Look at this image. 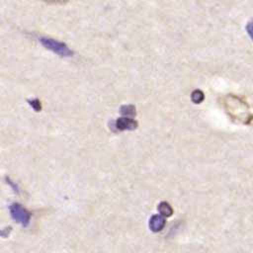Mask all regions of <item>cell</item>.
<instances>
[{
	"mask_svg": "<svg viewBox=\"0 0 253 253\" xmlns=\"http://www.w3.org/2000/svg\"><path fill=\"white\" fill-rule=\"evenodd\" d=\"M40 42L46 49H49L50 51L56 53L59 56L68 57L73 54V51L67 46V44H65L62 42H59L50 38H44V37L40 38Z\"/></svg>",
	"mask_w": 253,
	"mask_h": 253,
	"instance_id": "6da1fadb",
	"label": "cell"
},
{
	"mask_svg": "<svg viewBox=\"0 0 253 253\" xmlns=\"http://www.w3.org/2000/svg\"><path fill=\"white\" fill-rule=\"evenodd\" d=\"M9 210L12 218L16 222L22 224L23 226H27L30 223L31 213L22 205L14 203L9 207Z\"/></svg>",
	"mask_w": 253,
	"mask_h": 253,
	"instance_id": "7a4b0ae2",
	"label": "cell"
},
{
	"mask_svg": "<svg viewBox=\"0 0 253 253\" xmlns=\"http://www.w3.org/2000/svg\"><path fill=\"white\" fill-rule=\"evenodd\" d=\"M137 126V123L129 117H123L117 119L115 122V127L118 130H132Z\"/></svg>",
	"mask_w": 253,
	"mask_h": 253,
	"instance_id": "3957f363",
	"label": "cell"
},
{
	"mask_svg": "<svg viewBox=\"0 0 253 253\" xmlns=\"http://www.w3.org/2000/svg\"><path fill=\"white\" fill-rule=\"evenodd\" d=\"M148 225L153 232L161 231L165 226V218L161 214H154L150 217Z\"/></svg>",
	"mask_w": 253,
	"mask_h": 253,
	"instance_id": "277c9868",
	"label": "cell"
},
{
	"mask_svg": "<svg viewBox=\"0 0 253 253\" xmlns=\"http://www.w3.org/2000/svg\"><path fill=\"white\" fill-rule=\"evenodd\" d=\"M157 210L160 212V214L163 215V216H171L172 213H173L172 207L168 203H166V202H161L158 205Z\"/></svg>",
	"mask_w": 253,
	"mask_h": 253,
	"instance_id": "5b68a950",
	"label": "cell"
},
{
	"mask_svg": "<svg viewBox=\"0 0 253 253\" xmlns=\"http://www.w3.org/2000/svg\"><path fill=\"white\" fill-rule=\"evenodd\" d=\"M191 99L192 101L195 103V104H200L201 102L204 101L205 99V95H204V92L201 91V90H194L191 94Z\"/></svg>",
	"mask_w": 253,
	"mask_h": 253,
	"instance_id": "8992f818",
	"label": "cell"
},
{
	"mask_svg": "<svg viewBox=\"0 0 253 253\" xmlns=\"http://www.w3.org/2000/svg\"><path fill=\"white\" fill-rule=\"evenodd\" d=\"M121 113L126 117L135 116V108L132 105H125L121 108Z\"/></svg>",
	"mask_w": 253,
	"mask_h": 253,
	"instance_id": "52a82bcc",
	"label": "cell"
},
{
	"mask_svg": "<svg viewBox=\"0 0 253 253\" xmlns=\"http://www.w3.org/2000/svg\"><path fill=\"white\" fill-rule=\"evenodd\" d=\"M28 102H29V104L31 105V107H32L35 111H37V112L41 111V109H42V105H41V102H40L38 99L29 100Z\"/></svg>",
	"mask_w": 253,
	"mask_h": 253,
	"instance_id": "ba28073f",
	"label": "cell"
},
{
	"mask_svg": "<svg viewBox=\"0 0 253 253\" xmlns=\"http://www.w3.org/2000/svg\"><path fill=\"white\" fill-rule=\"evenodd\" d=\"M6 179V181H7V183L10 185V187L16 192V193H19V187H18V185L17 184H15L9 177H6L5 178Z\"/></svg>",
	"mask_w": 253,
	"mask_h": 253,
	"instance_id": "9c48e42d",
	"label": "cell"
},
{
	"mask_svg": "<svg viewBox=\"0 0 253 253\" xmlns=\"http://www.w3.org/2000/svg\"><path fill=\"white\" fill-rule=\"evenodd\" d=\"M42 1L48 4H64V3H67L69 0H42Z\"/></svg>",
	"mask_w": 253,
	"mask_h": 253,
	"instance_id": "30bf717a",
	"label": "cell"
},
{
	"mask_svg": "<svg viewBox=\"0 0 253 253\" xmlns=\"http://www.w3.org/2000/svg\"><path fill=\"white\" fill-rule=\"evenodd\" d=\"M246 29H247V31H248L249 36H251V23H248V25H247Z\"/></svg>",
	"mask_w": 253,
	"mask_h": 253,
	"instance_id": "8fae6325",
	"label": "cell"
}]
</instances>
